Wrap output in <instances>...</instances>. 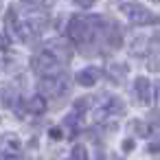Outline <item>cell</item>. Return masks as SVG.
<instances>
[{
    "label": "cell",
    "instance_id": "cell-7",
    "mask_svg": "<svg viewBox=\"0 0 160 160\" xmlns=\"http://www.w3.org/2000/svg\"><path fill=\"white\" fill-rule=\"evenodd\" d=\"M99 77H101V70L90 66V68L79 70V72L75 75V81H77L79 86H83V88H90V86H94V83L99 81Z\"/></svg>",
    "mask_w": 160,
    "mask_h": 160
},
{
    "label": "cell",
    "instance_id": "cell-10",
    "mask_svg": "<svg viewBox=\"0 0 160 160\" xmlns=\"http://www.w3.org/2000/svg\"><path fill=\"white\" fill-rule=\"evenodd\" d=\"M88 153H86V149L81 147V145H77L75 149H72V158H86Z\"/></svg>",
    "mask_w": 160,
    "mask_h": 160
},
{
    "label": "cell",
    "instance_id": "cell-8",
    "mask_svg": "<svg viewBox=\"0 0 160 160\" xmlns=\"http://www.w3.org/2000/svg\"><path fill=\"white\" fill-rule=\"evenodd\" d=\"M27 110H29L31 114H44V110H46V103H44V99L38 94V97L29 99V103H27Z\"/></svg>",
    "mask_w": 160,
    "mask_h": 160
},
{
    "label": "cell",
    "instance_id": "cell-11",
    "mask_svg": "<svg viewBox=\"0 0 160 160\" xmlns=\"http://www.w3.org/2000/svg\"><path fill=\"white\" fill-rule=\"evenodd\" d=\"M92 2H97V0H75V5L79 7H92Z\"/></svg>",
    "mask_w": 160,
    "mask_h": 160
},
{
    "label": "cell",
    "instance_id": "cell-5",
    "mask_svg": "<svg viewBox=\"0 0 160 160\" xmlns=\"http://www.w3.org/2000/svg\"><path fill=\"white\" fill-rule=\"evenodd\" d=\"M22 153V142L16 134L0 136V158H18Z\"/></svg>",
    "mask_w": 160,
    "mask_h": 160
},
{
    "label": "cell",
    "instance_id": "cell-2",
    "mask_svg": "<svg viewBox=\"0 0 160 160\" xmlns=\"http://www.w3.org/2000/svg\"><path fill=\"white\" fill-rule=\"evenodd\" d=\"M31 68L40 75V77H53V75H62L66 68V62L59 59L55 53H51L48 48H44L42 53H38L35 57H31Z\"/></svg>",
    "mask_w": 160,
    "mask_h": 160
},
{
    "label": "cell",
    "instance_id": "cell-9",
    "mask_svg": "<svg viewBox=\"0 0 160 160\" xmlns=\"http://www.w3.org/2000/svg\"><path fill=\"white\" fill-rule=\"evenodd\" d=\"M22 5L29 9H40V7H46V0H22Z\"/></svg>",
    "mask_w": 160,
    "mask_h": 160
},
{
    "label": "cell",
    "instance_id": "cell-14",
    "mask_svg": "<svg viewBox=\"0 0 160 160\" xmlns=\"http://www.w3.org/2000/svg\"><path fill=\"white\" fill-rule=\"evenodd\" d=\"M123 149L129 151V149H132V140H125V142H123Z\"/></svg>",
    "mask_w": 160,
    "mask_h": 160
},
{
    "label": "cell",
    "instance_id": "cell-12",
    "mask_svg": "<svg viewBox=\"0 0 160 160\" xmlns=\"http://www.w3.org/2000/svg\"><path fill=\"white\" fill-rule=\"evenodd\" d=\"M7 46H9V40H7L5 35H0V51H5Z\"/></svg>",
    "mask_w": 160,
    "mask_h": 160
},
{
    "label": "cell",
    "instance_id": "cell-13",
    "mask_svg": "<svg viewBox=\"0 0 160 160\" xmlns=\"http://www.w3.org/2000/svg\"><path fill=\"white\" fill-rule=\"evenodd\" d=\"M51 138H62V132L59 129H51Z\"/></svg>",
    "mask_w": 160,
    "mask_h": 160
},
{
    "label": "cell",
    "instance_id": "cell-6",
    "mask_svg": "<svg viewBox=\"0 0 160 160\" xmlns=\"http://www.w3.org/2000/svg\"><path fill=\"white\" fill-rule=\"evenodd\" d=\"M134 90H136V99L140 103H145V105L151 99H156V88H151V83H149L147 77H138L136 83H134Z\"/></svg>",
    "mask_w": 160,
    "mask_h": 160
},
{
    "label": "cell",
    "instance_id": "cell-3",
    "mask_svg": "<svg viewBox=\"0 0 160 160\" xmlns=\"http://www.w3.org/2000/svg\"><path fill=\"white\" fill-rule=\"evenodd\" d=\"M121 11L129 18V22L140 24V27H147V24H156L158 22V16L153 11H149L147 7L138 5V2H125V5H121Z\"/></svg>",
    "mask_w": 160,
    "mask_h": 160
},
{
    "label": "cell",
    "instance_id": "cell-4",
    "mask_svg": "<svg viewBox=\"0 0 160 160\" xmlns=\"http://www.w3.org/2000/svg\"><path fill=\"white\" fill-rule=\"evenodd\" d=\"M38 90H42V94L48 97H62L66 92V81L62 75H53V77H40L38 81Z\"/></svg>",
    "mask_w": 160,
    "mask_h": 160
},
{
    "label": "cell",
    "instance_id": "cell-1",
    "mask_svg": "<svg viewBox=\"0 0 160 160\" xmlns=\"http://www.w3.org/2000/svg\"><path fill=\"white\" fill-rule=\"evenodd\" d=\"M103 16H77L68 24V35L81 53H94L97 44L103 42Z\"/></svg>",
    "mask_w": 160,
    "mask_h": 160
}]
</instances>
